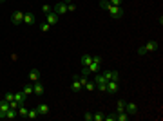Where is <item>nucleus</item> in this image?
Returning <instances> with one entry per match:
<instances>
[{
    "instance_id": "c85d7f7f",
    "label": "nucleus",
    "mask_w": 163,
    "mask_h": 121,
    "mask_svg": "<svg viewBox=\"0 0 163 121\" xmlns=\"http://www.w3.org/2000/svg\"><path fill=\"white\" fill-rule=\"evenodd\" d=\"M109 6H111V2H109V0H100V7H102V9H107Z\"/></svg>"
},
{
    "instance_id": "4be33fe9",
    "label": "nucleus",
    "mask_w": 163,
    "mask_h": 121,
    "mask_svg": "<svg viewBox=\"0 0 163 121\" xmlns=\"http://www.w3.org/2000/svg\"><path fill=\"white\" fill-rule=\"evenodd\" d=\"M129 117H130V116H129L125 110H123V112H118V114H116V119H118V121H127Z\"/></svg>"
},
{
    "instance_id": "0eeeda50",
    "label": "nucleus",
    "mask_w": 163,
    "mask_h": 121,
    "mask_svg": "<svg viewBox=\"0 0 163 121\" xmlns=\"http://www.w3.org/2000/svg\"><path fill=\"white\" fill-rule=\"evenodd\" d=\"M46 22H47L49 25H56V24H58V15L51 11V13H47V15H46Z\"/></svg>"
},
{
    "instance_id": "bb28decb",
    "label": "nucleus",
    "mask_w": 163,
    "mask_h": 121,
    "mask_svg": "<svg viewBox=\"0 0 163 121\" xmlns=\"http://www.w3.org/2000/svg\"><path fill=\"white\" fill-rule=\"evenodd\" d=\"M123 110H125V100H120V101H118V112H123ZM118 112H116V114H118Z\"/></svg>"
},
{
    "instance_id": "6e6552de",
    "label": "nucleus",
    "mask_w": 163,
    "mask_h": 121,
    "mask_svg": "<svg viewBox=\"0 0 163 121\" xmlns=\"http://www.w3.org/2000/svg\"><path fill=\"white\" fill-rule=\"evenodd\" d=\"M125 112H127L129 116H136V114H138V105H134V103H125Z\"/></svg>"
},
{
    "instance_id": "cd10ccee",
    "label": "nucleus",
    "mask_w": 163,
    "mask_h": 121,
    "mask_svg": "<svg viewBox=\"0 0 163 121\" xmlns=\"http://www.w3.org/2000/svg\"><path fill=\"white\" fill-rule=\"evenodd\" d=\"M40 29H42V33H47V31H51V25L47 24V22H43V24L40 25Z\"/></svg>"
},
{
    "instance_id": "412c9836",
    "label": "nucleus",
    "mask_w": 163,
    "mask_h": 121,
    "mask_svg": "<svg viewBox=\"0 0 163 121\" xmlns=\"http://www.w3.org/2000/svg\"><path fill=\"white\" fill-rule=\"evenodd\" d=\"M16 112H18L20 117H26V116H27V108H26V105H20V107L16 108Z\"/></svg>"
},
{
    "instance_id": "c756f323",
    "label": "nucleus",
    "mask_w": 163,
    "mask_h": 121,
    "mask_svg": "<svg viewBox=\"0 0 163 121\" xmlns=\"http://www.w3.org/2000/svg\"><path fill=\"white\" fill-rule=\"evenodd\" d=\"M103 119H105V121H116V114H109V116H105Z\"/></svg>"
},
{
    "instance_id": "ddd939ff",
    "label": "nucleus",
    "mask_w": 163,
    "mask_h": 121,
    "mask_svg": "<svg viewBox=\"0 0 163 121\" xmlns=\"http://www.w3.org/2000/svg\"><path fill=\"white\" fill-rule=\"evenodd\" d=\"M33 94H36V96H42L43 94V85L40 83V80L35 81V85H33Z\"/></svg>"
},
{
    "instance_id": "72a5a7b5",
    "label": "nucleus",
    "mask_w": 163,
    "mask_h": 121,
    "mask_svg": "<svg viewBox=\"0 0 163 121\" xmlns=\"http://www.w3.org/2000/svg\"><path fill=\"white\" fill-rule=\"evenodd\" d=\"M67 11H76V6L74 4H67Z\"/></svg>"
},
{
    "instance_id": "473e14b6",
    "label": "nucleus",
    "mask_w": 163,
    "mask_h": 121,
    "mask_svg": "<svg viewBox=\"0 0 163 121\" xmlns=\"http://www.w3.org/2000/svg\"><path fill=\"white\" fill-rule=\"evenodd\" d=\"M109 2H111L112 6H122V2H123V0H109Z\"/></svg>"
},
{
    "instance_id": "4468645a",
    "label": "nucleus",
    "mask_w": 163,
    "mask_h": 121,
    "mask_svg": "<svg viewBox=\"0 0 163 121\" xmlns=\"http://www.w3.org/2000/svg\"><path fill=\"white\" fill-rule=\"evenodd\" d=\"M36 110H38V114H40V116H47V114L51 112V108H49V105L42 103V105H38V107H36Z\"/></svg>"
},
{
    "instance_id": "2eb2a0df",
    "label": "nucleus",
    "mask_w": 163,
    "mask_h": 121,
    "mask_svg": "<svg viewBox=\"0 0 163 121\" xmlns=\"http://www.w3.org/2000/svg\"><path fill=\"white\" fill-rule=\"evenodd\" d=\"M71 89H73L74 92H78V91H82V89H83V87H82V83H80V80H78V76H74V78H73Z\"/></svg>"
},
{
    "instance_id": "f257e3e1",
    "label": "nucleus",
    "mask_w": 163,
    "mask_h": 121,
    "mask_svg": "<svg viewBox=\"0 0 163 121\" xmlns=\"http://www.w3.org/2000/svg\"><path fill=\"white\" fill-rule=\"evenodd\" d=\"M158 45L159 43L156 42V40H150V42H147L143 47H140L138 49V54H141V56H143V54H147V52H154L156 49H158Z\"/></svg>"
},
{
    "instance_id": "5701e85b",
    "label": "nucleus",
    "mask_w": 163,
    "mask_h": 121,
    "mask_svg": "<svg viewBox=\"0 0 163 121\" xmlns=\"http://www.w3.org/2000/svg\"><path fill=\"white\" fill-rule=\"evenodd\" d=\"M22 92H24L26 96H29V94H33V85H31V83H27V85H24V89H22Z\"/></svg>"
},
{
    "instance_id": "c9c22d12",
    "label": "nucleus",
    "mask_w": 163,
    "mask_h": 121,
    "mask_svg": "<svg viewBox=\"0 0 163 121\" xmlns=\"http://www.w3.org/2000/svg\"><path fill=\"white\" fill-rule=\"evenodd\" d=\"M0 2H6V0H0Z\"/></svg>"
},
{
    "instance_id": "a878e982",
    "label": "nucleus",
    "mask_w": 163,
    "mask_h": 121,
    "mask_svg": "<svg viewBox=\"0 0 163 121\" xmlns=\"http://www.w3.org/2000/svg\"><path fill=\"white\" fill-rule=\"evenodd\" d=\"M4 100H6V101H13V100H15V92H6V94H4Z\"/></svg>"
},
{
    "instance_id": "f8f14e48",
    "label": "nucleus",
    "mask_w": 163,
    "mask_h": 121,
    "mask_svg": "<svg viewBox=\"0 0 163 121\" xmlns=\"http://www.w3.org/2000/svg\"><path fill=\"white\" fill-rule=\"evenodd\" d=\"M9 110V101H2L0 103V119H6V112Z\"/></svg>"
},
{
    "instance_id": "1a4fd4ad",
    "label": "nucleus",
    "mask_w": 163,
    "mask_h": 121,
    "mask_svg": "<svg viewBox=\"0 0 163 121\" xmlns=\"http://www.w3.org/2000/svg\"><path fill=\"white\" fill-rule=\"evenodd\" d=\"M103 78H105L107 81H111V80H120V74H118L116 71H105V72H103Z\"/></svg>"
},
{
    "instance_id": "6ab92c4d",
    "label": "nucleus",
    "mask_w": 163,
    "mask_h": 121,
    "mask_svg": "<svg viewBox=\"0 0 163 121\" xmlns=\"http://www.w3.org/2000/svg\"><path fill=\"white\" fill-rule=\"evenodd\" d=\"M16 116H18V112L15 110V108H9V110L6 112V119H15Z\"/></svg>"
},
{
    "instance_id": "a211bd4d",
    "label": "nucleus",
    "mask_w": 163,
    "mask_h": 121,
    "mask_svg": "<svg viewBox=\"0 0 163 121\" xmlns=\"http://www.w3.org/2000/svg\"><path fill=\"white\" fill-rule=\"evenodd\" d=\"M80 62H82V67H89L91 62H93V56H91V54H83Z\"/></svg>"
},
{
    "instance_id": "f704fd0d",
    "label": "nucleus",
    "mask_w": 163,
    "mask_h": 121,
    "mask_svg": "<svg viewBox=\"0 0 163 121\" xmlns=\"http://www.w3.org/2000/svg\"><path fill=\"white\" fill-rule=\"evenodd\" d=\"M62 2H63V4H69V2H71V0H62Z\"/></svg>"
},
{
    "instance_id": "7ed1b4c3",
    "label": "nucleus",
    "mask_w": 163,
    "mask_h": 121,
    "mask_svg": "<svg viewBox=\"0 0 163 121\" xmlns=\"http://www.w3.org/2000/svg\"><path fill=\"white\" fill-rule=\"evenodd\" d=\"M107 11H109V13H111V16L116 18V20L123 16V7H122V6H112V4H111V6L107 7Z\"/></svg>"
},
{
    "instance_id": "393cba45",
    "label": "nucleus",
    "mask_w": 163,
    "mask_h": 121,
    "mask_svg": "<svg viewBox=\"0 0 163 121\" xmlns=\"http://www.w3.org/2000/svg\"><path fill=\"white\" fill-rule=\"evenodd\" d=\"M83 89H87V91H94L96 85H94V81H89V80H87V83L83 85Z\"/></svg>"
},
{
    "instance_id": "b1692460",
    "label": "nucleus",
    "mask_w": 163,
    "mask_h": 121,
    "mask_svg": "<svg viewBox=\"0 0 163 121\" xmlns=\"http://www.w3.org/2000/svg\"><path fill=\"white\" fill-rule=\"evenodd\" d=\"M103 117H105L103 112H96V114H93V121H103Z\"/></svg>"
},
{
    "instance_id": "9d476101",
    "label": "nucleus",
    "mask_w": 163,
    "mask_h": 121,
    "mask_svg": "<svg viewBox=\"0 0 163 121\" xmlns=\"http://www.w3.org/2000/svg\"><path fill=\"white\" fill-rule=\"evenodd\" d=\"M54 13H56V15H65V13H67V4L58 2L56 7H54Z\"/></svg>"
},
{
    "instance_id": "2f4dec72",
    "label": "nucleus",
    "mask_w": 163,
    "mask_h": 121,
    "mask_svg": "<svg viewBox=\"0 0 163 121\" xmlns=\"http://www.w3.org/2000/svg\"><path fill=\"white\" fill-rule=\"evenodd\" d=\"M42 11H43V13H51V6H42Z\"/></svg>"
},
{
    "instance_id": "39448f33",
    "label": "nucleus",
    "mask_w": 163,
    "mask_h": 121,
    "mask_svg": "<svg viewBox=\"0 0 163 121\" xmlns=\"http://www.w3.org/2000/svg\"><path fill=\"white\" fill-rule=\"evenodd\" d=\"M118 91H120V83H118V80L107 81V94H116Z\"/></svg>"
},
{
    "instance_id": "aec40b11",
    "label": "nucleus",
    "mask_w": 163,
    "mask_h": 121,
    "mask_svg": "<svg viewBox=\"0 0 163 121\" xmlns=\"http://www.w3.org/2000/svg\"><path fill=\"white\" fill-rule=\"evenodd\" d=\"M40 114H38V110H36V108H31V110H27V116L26 117H29V119H36Z\"/></svg>"
},
{
    "instance_id": "423d86ee",
    "label": "nucleus",
    "mask_w": 163,
    "mask_h": 121,
    "mask_svg": "<svg viewBox=\"0 0 163 121\" xmlns=\"http://www.w3.org/2000/svg\"><path fill=\"white\" fill-rule=\"evenodd\" d=\"M22 22H24V13H22V11H15V13L11 15V24L20 25Z\"/></svg>"
},
{
    "instance_id": "dca6fc26",
    "label": "nucleus",
    "mask_w": 163,
    "mask_h": 121,
    "mask_svg": "<svg viewBox=\"0 0 163 121\" xmlns=\"http://www.w3.org/2000/svg\"><path fill=\"white\" fill-rule=\"evenodd\" d=\"M26 100H27V96L22 92V91H20V92H15V101H18V105H24Z\"/></svg>"
},
{
    "instance_id": "f3484780",
    "label": "nucleus",
    "mask_w": 163,
    "mask_h": 121,
    "mask_svg": "<svg viewBox=\"0 0 163 121\" xmlns=\"http://www.w3.org/2000/svg\"><path fill=\"white\" fill-rule=\"evenodd\" d=\"M38 80H40V71H38V69H33V71L29 72V81L35 83V81H38Z\"/></svg>"
},
{
    "instance_id": "20e7f679",
    "label": "nucleus",
    "mask_w": 163,
    "mask_h": 121,
    "mask_svg": "<svg viewBox=\"0 0 163 121\" xmlns=\"http://www.w3.org/2000/svg\"><path fill=\"white\" fill-rule=\"evenodd\" d=\"M100 63H102V58L100 56H93L91 65L87 67V69H89V72H98V71H100Z\"/></svg>"
},
{
    "instance_id": "f03ea898",
    "label": "nucleus",
    "mask_w": 163,
    "mask_h": 121,
    "mask_svg": "<svg viewBox=\"0 0 163 121\" xmlns=\"http://www.w3.org/2000/svg\"><path fill=\"white\" fill-rule=\"evenodd\" d=\"M94 85H96V89L100 91V92H107V80L103 78V74H96Z\"/></svg>"
},
{
    "instance_id": "9b49d317",
    "label": "nucleus",
    "mask_w": 163,
    "mask_h": 121,
    "mask_svg": "<svg viewBox=\"0 0 163 121\" xmlns=\"http://www.w3.org/2000/svg\"><path fill=\"white\" fill-rule=\"evenodd\" d=\"M22 24H26V25H33V24H35V15H33L31 11H29V13H24V22H22Z\"/></svg>"
},
{
    "instance_id": "7c9ffc66",
    "label": "nucleus",
    "mask_w": 163,
    "mask_h": 121,
    "mask_svg": "<svg viewBox=\"0 0 163 121\" xmlns=\"http://www.w3.org/2000/svg\"><path fill=\"white\" fill-rule=\"evenodd\" d=\"M83 119H85V121H93V114H91V112H85Z\"/></svg>"
}]
</instances>
